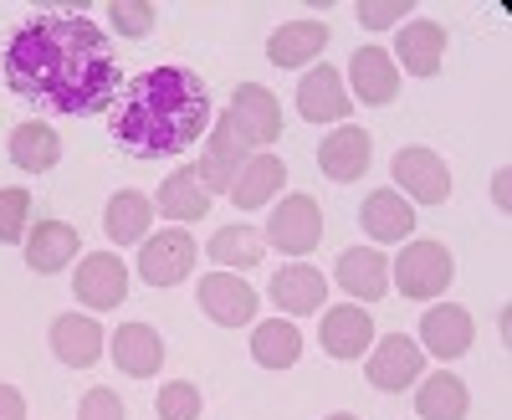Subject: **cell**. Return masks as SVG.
<instances>
[{
	"label": "cell",
	"instance_id": "obj_1",
	"mask_svg": "<svg viewBox=\"0 0 512 420\" xmlns=\"http://www.w3.org/2000/svg\"><path fill=\"white\" fill-rule=\"evenodd\" d=\"M0 67H6V82L16 98L47 108V113L93 118V113L113 108L123 93V72L113 62V47L88 16L21 21Z\"/></svg>",
	"mask_w": 512,
	"mask_h": 420
},
{
	"label": "cell",
	"instance_id": "obj_2",
	"mask_svg": "<svg viewBox=\"0 0 512 420\" xmlns=\"http://www.w3.org/2000/svg\"><path fill=\"white\" fill-rule=\"evenodd\" d=\"M210 123V93L195 67H149L118 93L113 139L134 159L185 154Z\"/></svg>",
	"mask_w": 512,
	"mask_h": 420
},
{
	"label": "cell",
	"instance_id": "obj_3",
	"mask_svg": "<svg viewBox=\"0 0 512 420\" xmlns=\"http://www.w3.org/2000/svg\"><path fill=\"white\" fill-rule=\"evenodd\" d=\"M456 277V262H451V251L441 241H410L395 267H390V282L400 287V298H441V292L451 287Z\"/></svg>",
	"mask_w": 512,
	"mask_h": 420
},
{
	"label": "cell",
	"instance_id": "obj_4",
	"mask_svg": "<svg viewBox=\"0 0 512 420\" xmlns=\"http://www.w3.org/2000/svg\"><path fill=\"white\" fill-rule=\"evenodd\" d=\"M251 149H256V144L221 113V118H216V134H205V159L195 164V175H200L205 195H221V190L231 195V185H236V175L246 170Z\"/></svg>",
	"mask_w": 512,
	"mask_h": 420
},
{
	"label": "cell",
	"instance_id": "obj_5",
	"mask_svg": "<svg viewBox=\"0 0 512 420\" xmlns=\"http://www.w3.org/2000/svg\"><path fill=\"white\" fill-rule=\"evenodd\" d=\"M195 257H200V246H195V236H190L185 226L159 231V236H149L144 251H139V277H144L149 287H175V282H185V277L195 272Z\"/></svg>",
	"mask_w": 512,
	"mask_h": 420
},
{
	"label": "cell",
	"instance_id": "obj_6",
	"mask_svg": "<svg viewBox=\"0 0 512 420\" xmlns=\"http://www.w3.org/2000/svg\"><path fill=\"white\" fill-rule=\"evenodd\" d=\"M277 251L287 257H308V251L323 241V216H318V200L313 195H287L272 216H267V231H262Z\"/></svg>",
	"mask_w": 512,
	"mask_h": 420
},
{
	"label": "cell",
	"instance_id": "obj_7",
	"mask_svg": "<svg viewBox=\"0 0 512 420\" xmlns=\"http://www.w3.org/2000/svg\"><path fill=\"white\" fill-rule=\"evenodd\" d=\"M72 292L82 298V308L93 313H108L128 298V267L123 257H113V251H93V257H82V267L72 272Z\"/></svg>",
	"mask_w": 512,
	"mask_h": 420
},
{
	"label": "cell",
	"instance_id": "obj_8",
	"mask_svg": "<svg viewBox=\"0 0 512 420\" xmlns=\"http://www.w3.org/2000/svg\"><path fill=\"white\" fill-rule=\"evenodd\" d=\"M390 175L415 205H441L451 195V170H446V159L436 149H400Z\"/></svg>",
	"mask_w": 512,
	"mask_h": 420
},
{
	"label": "cell",
	"instance_id": "obj_9",
	"mask_svg": "<svg viewBox=\"0 0 512 420\" xmlns=\"http://www.w3.org/2000/svg\"><path fill=\"white\" fill-rule=\"evenodd\" d=\"M425 374V349L405 333H390V339H379V349L369 354V385L384 390V395H400L410 390L415 380Z\"/></svg>",
	"mask_w": 512,
	"mask_h": 420
},
{
	"label": "cell",
	"instance_id": "obj_10",
	"mask_svg": "<svg viewBox=\"0 0 512 420\" xmlns=\"http://www.w3.org/2000/svg\"><path fill=\"white\" fill-rule=\"evenodd\" d=\"M200 313L210 318V323H221V328H241V323H251L256 318V292H251V282L246 277H236V272H210L205 282H200Z\"/></svg>",
	"mask_w": 512,
	"mask_h": 420
},
{
	"label": "cell",
	"instance_id": "obj_11",
	"mask_svg": "<svg viewBox=\"0 0 512 420\" xmlns=\"http://www.w3.org/2000/svg\"><path fill=\"white\" fill-rule=\"evenodd\" d=\"M349 108H354V98L344 88V77H338L328 62L303 72V82H297V113H303L308 123H344Z\"/></svg>",
	"mask_w": 512,
	"mask_h": 420
},
{
	"label": "cell",
	"instance_id": "obj_12",
	"mask_svg": "<svg viewBox=\"0 0 512 420\" xmlns=\"http://www.w3.org/2000/svg\"><path fill=\"white\" fill-rule=\"evenodd\" d=\"M226 118L251 144H277L282 139V103H277V93L262 88V82H241L231 108H226Z\"/></svg>",
	"mask_w": 512,
	"mask_h": 420
},
{
	"label": "cell",
	"instance_id": "obj_13",
	"mask_svg": "<svg viewBox=\"0 0 512 420\" xmlns=\"http://www.w3.org/2000/svg\"><path fill=\"white\" fill-rule=\"evenodd\" d=\"M369 159H374V139H369V129H359V123H344L338 134H328L318 144L323 175L338 180V185H354L359 175H369Z\"/></svg>",
	"mask_w": 512,
	"mask_h": 420
},
{
	"label": "cell",
	"instance_id": "obj_14",
	"mask_svg": "<svg viewBox=\"0 0 512 420\" xmlns=\"http://www.w3.org/2000/svg\"><path fill=\"white\" fill-rule=\"evenodd\" d=\"M369 339H374L369 308L344 303V308H328V313H323L318 344H323V354H328V359H364V354H369Z\"/></svg>",
	"mask_w": 512,
	"mask_h": 420
},
{
	"label": "cell",
	"instance_id": "obj_15",
	"mask_svg": "<svg viewBox=\"0 0 512 420\" xmlns=\"http://www.w3.org/2000/svg\"><path fill=\"white\" fill-rule=\"evenodd\" d=\"M333 277H338V287H344L349 298L374 303V298L390 292V257L374 251V246H349V251H338V272Z\"/></svg>",
	"mask_w": 512,
	"mask_h": 420
},
{
	"label": "cell",
	"instance_id": "obj_16",
	"mask_svg": "<svg viewBox=\"0 0 512 420\" xmlns=\"http://www.w3.org/2000/svg\"><path fill=\"white\" fill-rule=\"evenodd\" d=\"M349 82H354L349 98H359L369 108H384V103H395V93H400V67H395V57L384 47H364L349 62Z\"/></svg>",
	"mask_w": 512,
	"mask_h": 420
},
{
	"label": "cell",
	"instance_id": "obj_17",
	"mask_svg": "<svg viewBox=\"0 0 512 420\" xmlns=\"http://www.w3.org/2000/svg\"><path fill=\"white\" fill-rule=\"evenodd\" d=\"M420 339H425V354L436 359H461L466 349H472L477 328H472V313L456 308V303H441L420 318Z\"/></svg>",
	"mask_w": 512,
	"mask_h": 420
},
{
	"label": "cell",
	"instance_id": "obj_18",
	"mask_svg": "<svg viewBox=\"0 0 512 420\" xmlns=\"http://www.w3.org/2000/svg\"><path fill=\"white\" fill-rule=\"evenodd\" d=\"M103 339H108V333H103L93 318H82V313L52 318V354H57L67 369H93V364L103 359Z\"/></svg>",
	"mask_w": 512,
	"mask_h": 420
},
{
	"label": "cell",
	"instance_id": "obj_19",
	"mask_svg": "<svg viewBox=\"0 0 512 420\" xmlns=\"http://www.w3.org/2000/svg\"><path fill=\"white\" fill-rule=\"evenodd\" d=\"M323 298H328V282H323V272L308 267V262H292V267H282V272L272 277V303H277L287 318L318 313Z\"/></svg>",
	"mask_w": 512,
	"mask_h": 420
},
{
	"label": "cell",
	"instance_id": "obj_20",
	"mask_svg": "<svg viewBox=\"0 0 512 420\" xmlns=\"http://www.w3.org/2000/svg\"><path fill=\"white\" fill-rule=\"evenodd\" d=\"M113 364L128 374V380H149V374L164 369V339L149 323H123L113 333Z\"/></svg>",
	"mask_w": 512,
	"mask_h": 420
},
{
	"label": "cell",
	"instance_id": "obj_21",
	"mask_svg": "<svg viewBox=\"0 0 512 420\" xmlns=\"http://www.w3.org/2000/svg\"><path fill=\"white\" fill-rule=\"evenodd\" d=\"M77 251H82V241H77V231H72L67 221H36V226L26 231V267L41 272V277L62 272Z\"/></svg>",
	"mask_w": 512,
	"mask_h": 420
},
{
	"label": "cell",
	"instance_id": "obj_22",
	"mask_svg": "<svg viewBox=\"0 0 512 420\" xmlns=\"http://www.w3.org/2000/svg\"><path fill=\"white\" fill-rule=\"evenodd\" d=\"M395 52H400V67L410 77H436L446 62V31L436 21H405Z\"/></svg>",
	"mask_w": 512,
	"mask_h": 420
},
{
	"label": "cell",
	"instance_id": "obj_23",
	"mask_svg": "<svg viewBox=\"0 0 512 420\" xmlns=\"http://www.w3.org/2000/svg\"><path fill=\"white\" fill-rule=\"evenodd\" d=\"M359 226L369 231V241H405L415 231V210L400 190H374L359 205Z\"/></svg>",
	"mask_w": 512,
	"mask_h": 420
},
{
	"label": "cell",
	"instance_id": "obj_24",
	"mask_svg": "<svg viewBox=\"0 0 512 420\" xmlns=\"http://www.w3.org/2000/svg\"><path fill=\"white\" fill-rule=\"evenodd\" d=\"M323 47H328V26L323 21H287V26L272 31L267 57H272V67H308Z\"/></svg>",
	"mask_w": 512,
	"mask_h": 420
},
{
	"label": "cell",
	"instance_id": "obj_25",
	"mask_svg": "<svg viewBox=\"0 0 512 420\" xmlns=\"http://www.w3.org/2000/svg\"><path fill=\"white\" fill-rule=\"evenodd\" d=\"M282 185H287V164L277 154H251L246 170L231 185V200H236V210H262Z\"/></svg>",
	"mask_w": 512,
	"mask_h": 420
},
{
	"label": "cell",
	"instance_id": "obj_26",
	"mask_svg": "<svg viewBox=\"0 0 512 420\" xmlns=\"http://www.w3.org/2000/svg\"><path fill=\"white\" fill-rule=\"evenodd\" d=\"M62 159V139L47 129L41 118H26L16 123V134H11V164L26 175H47L52 164Z\"/></svg>",
	"mask_w": 512,
	"mask_h": 420
},
{
	"label": "cell",
	"instance_id": "obj_27",
	"mask_svg": "<svg viewBox=\"0 0 512 420\" xmlns=\"http://www.w3.org/2000/svg\"><path fill=\"white\" fill-rule=\"evenodd\" d=\"M466 405H472V395H466V385L456 380L451 369L420 374V390H415V410H420V420H461Z\"/></svg>",
	"mask_w": 512,
	"mask_h": 420
},
{
	"label": "cell",
	"instance_id": "obj_28",
	"mask_svg": "<svg viewBox=\"0 0 512 420\" xmlns=\"http://www.w3.org/2000/svg\"><path fill=\"white\" fill-rule=\"evenodd\" d=\"M149 221H154V205H149V195H139V190H118V195L108 200V210H103V231H108V241H118V246L149 241Z\"/></svg>",
	"mask_w": 512,
	"mask_h": 420
},
{
	"label": "cell",
	"instance_id": "obj_29",
	"mask_svg": "<svg viewBox=\"0 0 512 420\" xmlns=\"http://www.w3.org/2000/svg\"><path fill=\"white\" fill-rule=\"evenodd\" d=\"M251 359L262 364V369H292L297 359H303V333L292 328V318L256 323V333H251Z\"/></svg>",
	"mask_w": 512,
	"mask_h": 420
},
{
	"label": "cell",
	"instance_id": "obj_30",
	"mask_svg": "<svg viewBox=\"0 0 512 420\" xmlns=\"http://www.w3.org/2000/svg\"><path fill=\"white\" fill-rule=\"evenodd\" d=\"M205 257L216 262V267H256L267 257V236L256 231V226H221L216 236H210V246H205Z\"/></svg>",
	"mask_w": 512,
	"mask_h": 420
},
{
	"label": "cell",
	"instance_id": "obj_31",
	"mask_svg": "<svg viewBox=\"0 0 512 420\" xmlns=\"http://www.w3.org/2000/svg\"><path fill=\"white\" fill-rule=\"evenodd\" d=\"M164 216H175V221H205L210 216V195L200 185L195 170H175V175H164L159 185V200H154Z\"/></svg>",
	"mask_w": 512,
	"mask_h": 420
},
{
	"label": "cell",
	"instance_id": "obj_32",
	"mask_svg": "<svg viewBox=\"0 0 512 420\" xmlns=\"http://www.w3.org/2000/svg\"><path fill=\"white\" fill-rule=\"evenodd\" d=\"M154 410H159V420H200L205 395H200V385H195V380H169V385L159 390Z\"/></svg>",
	"mask_w": 512,
	"mask_h": 420
},
{
	"label": "cell",
	"instance_id": "obj_33",
	"mask_svg": "<svg viewBox=\"0 0 512 420\" xmlns=\"http://www.w3.org/2000/svg\"><path fill=\"white\" fill-rule=\"evenodd\" d=\"M26 231H31V190H21V185L0 190V241L16 246V241H26Z\"/></svg>",
	"mask_w": 512,
	"mask_h": 420
},
{
	"label": "cell",
	"instance_id": "obj_34",
	"mask_svg": "<svg viewBox=\"0 0 512 420\" xmlns=\"http://www.w3.org/2000/svg\"><path fill=\"white\" fill-rule=\"evenodd\" d=\"M113 26L123 31V36H149L154 31V6L149 0H113Z\"/></svg>",
	"mask_w": 512,
	"mask_h": 420
},
{
	"label": "cell",
	"instance_id": "obj_35",
	"mask_svg": "<svg viewBox=\"0 0 512 420\" xmlns=\"http://www.w3.org/2000/svg\"><path fill=\"white\" fill-rule=\"evenodd\" d=\"M77 420H128V410H123V400H118L108 385H98V390H88V395H82V405H77Z\"/></svg>",
	"mask_w": 512,
	"mask_h": 420
},
{
	"label": "cell",
	"instance_id": "obj_36",
	"mask_svg": "<svg viewBox=\"0 0 512 420\" xmlns=\"http://www.w3.org/2000/svg\"><path fill=\"white\" fill-rule=\"evenodd\" d=\"M405 11H415L410 0H364V6H359V26L364 31H384V26L405 21Z\"/></svg>",
	"mask_w": 512,
	"mask_h": 420
},
{
	"label": "cell",
	"instance_id": "obj_37",
	"mask_svg": "<svg viewBox=\"0 0 512 420\" xmlns=\"http://www.w3.org/2000/svg\"><path fill=\"white\" fill-rule=\"evenodd\" d=\"M0 420H26V400L16 385H0Z\"/></svg>",
	"mask_w": 512,
	"mask_h": 420
},
{
	"label": "cell",
	"instance_id": "obj_38",
	"mask_svg": "<svg viewBox=\"0 0 512 420\" xmlns=\"http://www.w3.org/2000/svg\"><path fill=\"white\" fill-rule=\"evenodd\" d=\"M328 420H359V415H349V410H338V415H328Z\"/></svg>",
	"mask_w": 512,
	"mask_h": 420
}]
</instances>
